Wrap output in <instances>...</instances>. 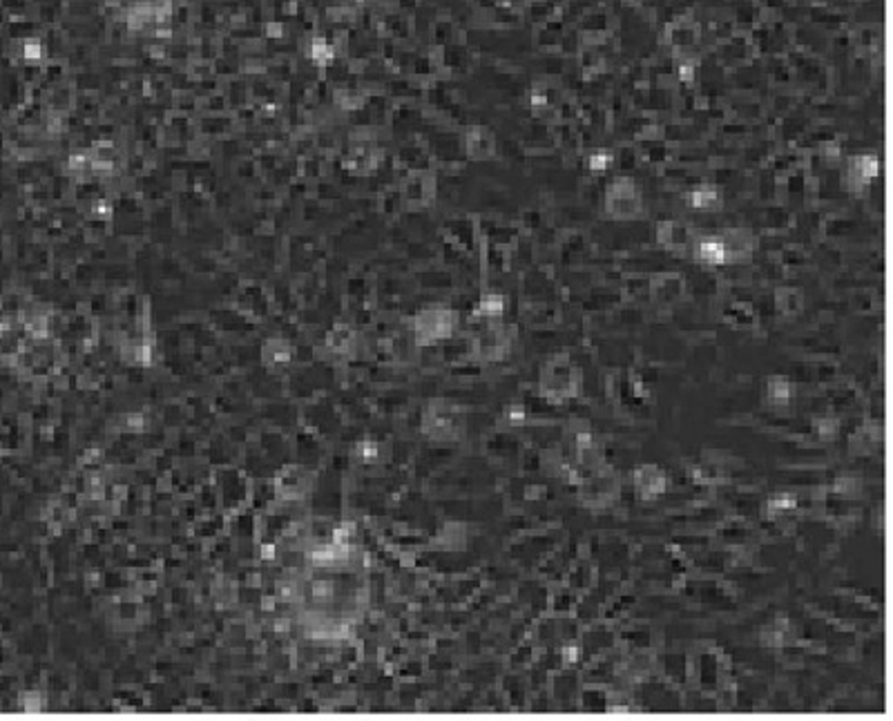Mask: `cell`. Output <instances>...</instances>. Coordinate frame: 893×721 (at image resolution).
Returning a JSON list of instances; mask_svg holds the SVG:
<instances>
[{
	"label": "cell",
	"instance_id": "e0dca14e",
	"mask_svg": "<svg viewBox=\"0 0 893 721\" xmlns=\"http://www.w3.org/2000/svg\"><path fill=\"white\" fill-rule=\"evenodd\" d=\"M690 206L699 212H719L724 206V193L715 184H699L690 190Z\"/></svg>",
	"mask_w": 893,
	"mask_h": 721
},
{
	"label": "cell",
	"instance_id": "5bb4252c",
	"mask_svg": "<svg viewBox=\"0 0 893 721\" xmlns=\"http://www.w3.org/2000/svg\"><path fill=\"white\" fill-rule=\"evenodd\" d=\"M795 398V387L786 375H768L764 382V402L771 409H786Z\"/></svg>",
	"mask_w": 893,
	"mask_h": 721
},
{
	"label": "cell",
	"instance_id": "7402d4cb",
	"mask_svg": "<svg viewBox=\"0 0 893 721\" xmlns=\"http://www.w3.org/2000/svg\"><path fill=\"white\" fill-rule=\"evenodd\" d=\"M840 427H842L840 420L833 418V416H824V418H819L818 423H815V433H818V438L822 440V442H833V440L840 435Z\"/></svg>",
	"mask_w": 893,
	"mask_h": 721
},
{
	"label": "cell",
	"instance_id": "44dd1931",
	"mask_svg": "<svg viewBox=\"0 0 893 721\" xmlns=\"http://www.w3.org/2000/svg\"><path fill=\"white\" fill-rule=\"evenodd\" d=\"M507 311V297L503 293H485L478 302V315L485 320H500Z\"/></svg>",
	"mask_w": 893,
	"mask_h": 721
},
{
	"label": "cell",
	"instance_id": "cb8c5ba5",
	"mask_svg": "<svg viewBox=\"0 0 893 721\" xmlns=\"http://www.w3.org/2000/svg\"><path fill=\"white\" fill-rule=\"evenodd\" d=\"M500 423L505 427H521V425L527 423V409L523 405H518V402H512L500 414Z\"/></svg>",
	"mask_w": 893,
	"mask_h": 721
},
{
	"label": "cell",
	"instance_id": "9a60e30c",
	"mask_svg": "<svg viewBox=\"0 0 893 721\" xmlns=\"http://www.w3.org/2000/svg\"><path fill=\"white\" fill-rule=\"evenodd\" d=\"M882 447V432L873 423H864L863 427L855 429V433L849 438V453L851 456H873L878 449Z\"/></svg>",
	"mask_w": 893,
	"mask_h": 721
},
{
	"label": "cell",
	"instance_id": "d6986e66",
	"mask_svg": "<svg viewBox=\"0 0 893 721\" xmlns=\"http://www.w3.org/2000/svg\"><path fill=\"white\" fill-rule=\"evenodd\" d=\"M797 507V496L791 492H780L773 494L767 502L762 505V516L764 519H782L788 511H793Z\"/></svg>",
	"mask_w": 893,
	"mask_h": 721
},
{
	"label": "cell",
	"instance_id": "d4e9b609",
	"mask_svg": "<svg viewBox=\"0 0 893 721\" xmlns=\"http://www.w3.org/2000/svg\"><path fill=\"white\" fill-rule=\"evenodd\" d=\"M860 489H863V483L855 476H840L836 480V485H833V492L845 498H855L860 494Z\"/></svg>",
	"mask_w": 893,
	"mask_h": 721
},
{
	"label": "cell",
	"instance_id": "603a6c76",
	"mask_svg": "<svg viewBox=\"0 0 893 721\" xmlns=\"http://www.w3.org/2000/svg\"><path fill=\"white\" fill-rule=\"evenodd\" d=\"M612 163H614V152H612V150L599 148V150H594V152H590V157H587L585 166H587V170H590V172H605V170H608V167H612Z\"/></svg>",
	"mask_w": 893,
	"mask_h": 721
},
{
	"label": "cell",
	"instance_id": "2e32d148",
	"mask_svg": "<svg viewBox=\"0 0 893 721\" xmlns=\"http://www.w3.org/2000/svg\"><path fill=\"white\" fill-rule=\"evenodd\" d=\"M653 668H655L653 655L644 650H637L630 652V655L623 659V664L619 665V673H621V677L628 679L630 683H639L650 677Z\"/></svg>",
	"mask_w": 893,
	"mask_h": 721
},
{
	"label": "cell",
	"instance_id": "7a4b0ae2",
	"mask_svg": "<svg viewBox=\"0 0 893 721\" xmlns=\"http://www.w3.org/2000/svg\"><path fill=\"white\" fill-rule=\"evenodd\" d=\"M539 393L552 405H565L583 393V371L569 353L552 356L539 371Z\"/></svg>",
	"mask_w": 893,
	"mask_h": 721
},
{
	"label": "cell",
	"instance_id": "52a82bcc",
	"mask_svg": "<svg viewBox=\"0 0 893 721\" xmlns=\"http://www.w3.org/2000/svg\"><path fill=\"white\" fill-rule=\"evenodd\" d=\"M458 315L451 308H431L416 317V338L420 344H434L454 335Z\"/></svg>",
	"mask_w": 893,
	"mask_h": 721
},
{
	"label": "cell",
	"instance_id": "277c9868",
	"mask_svg": "<svg viewBox=\"0 0 893 721\" xmlns=\"http://www.w3.org/2000/svg\"><path fill=\"white\" fill-rule=\"evenodd\" d=\"M603 210L614 221H635L646 215L644 193L632 176L619 175L610 179L605 185Z\"/></svg>",
	"mask_w": 893,
	"mask_h": 721
},
{
	"label": "cell",
	"instance_id": "ba28073f",
	"mask_svg": "<svg viewBox=\"0 0 893 721\" xmlns=\"http://www.w3.org/2000/svg\"><path fill=\"white\" fill-rule=\"evenodd\" d=\"M632 489H635L637 498L641 502H655L668 492L670 478L666 474V469L655 462H646V465H639L632 469Z\"/></svg>",
	"mask_w": 893,
	"mask_h": 721
},
{
	"label": "cell",
	"instance_id": "8fae6325",
	"mask_svg": "<svg viewBox=\"0 0 893 721\" xmlns=\"http://www.w3.org/2000/svg\"><path fill=\"white\" fill-rule=\"evenodd\" d=\"M878 172H880V161L876 154H858L846 166V188L854 194H864Z\"/></svg>",
	"mask_w": 893,
	"mask_h": 721
},
{
	"label": "cell",
	"instance_id": "ac0fdd59",
	"mask_svg": "<svg viewBox=\"0 0 893 721\" xmlns=\"http://www.w3.org/2000/svg\"><path fill=\"white\" fill-rule=\"evenodd\" d=\"M793 639H795V628L786 616H777L771 625L762 628L759 632V643L768 648H784L793 643Z\"/></svg>",
	"mask_w": 893,
	"mask_h": 721
},
{
	"label": "cell",
	"instance_id": "3957f363",
	"mask_svg": "<svg viewBox=\"0 0 893 721\" xmlns=\"http://www.w3.org/2000/svg\"><path fill=\"white\" fill-rule=\"evenodd\" d=\"M621 474L605 462L594 471H587L577 480V498L587 510H608L621 498Z\"/></svg>",
	"mask_w": 893,
	"mask_h": 721
},
{
	"label": "cell",
	"instance_id": "ffe728a7",
	"mask_svg": "<svg viewBox=\"0 0 893 721\" xmlns=\"http://www.w3.org/2000/svg\"><path fill=\"white\" fill-rule=\"evenodd\" d=\"M776 308L784 317H795L804 308V297L797 288L782 287L776 290Z\"/></svg>",
	"mask_w": 893,
	"mask_h": 721
},
{
	"label": "cell",
	"instance_id": "8992f818",
	"mask_svg": "<svg viewBox=\"0 0 893 721\" xmlns=\"http://www.w3.org/2000/svg\"><path fill=\"white\" fill-rule=\"evenodd\" d=\"M514 344V333L507 324L499 320H487V326L476 338V357L481 362H500L509 356Z\"/></svg>",
	"mask_w": 893,
	"mask_h": 721
},
{
	"label": "cell",
	"instance_id": "30bf717a",
	"mask_svg": "<svg viewBox=\"0 0 893 721\" xmlns=\"http://www.w3.org/2000/svg\"><path fill=\"white\" fill-rule=\"evenodd\" d=\"M686 295V279L681 273H659L650 279V302L657 308H672Z\"/></svg>",
	"mask_w": 893,
	"mask_h": 721
},
{
	"label": "cell",
	"instance_id": "6da1fadb",
	"mask_svg": "<svg viewBox=\"0 0 893 721\" xmlns=\"http://www.w3.org/2000/svg\"><path fill=\"white\" fill-rule=\"evenodd\" d=\"M758 251V239L750 230L728 228L713 235H695L690 253L704 266L744 264Z\"/></svg>",
	"mask_w": 893,
	"mask_h": 721
},
{
	"label": "cell",
	"instance_id": "484cf974",
	"mask_svg": "<svg viewBox=\"0 0 893 721\" xmlns=\"http://www.w3.org/2000/svg\"><path fill=\"white\" fill-rule=\"evenodd\" d=\"M560 659H563L565 665H572L581 659V646L578 643H568V646L560 648Z\"/></svg>",
	"mask_w": 893,
	"mask_h": 721
},
{
	"label": "cell",
	"instance_id": "9c48e42d",
	"mask_svg": "<svg viewBox=\"0 0 893 721\" xmlns=\"http://www.w3.org/2000/svg\"><path fill=\"white\" fill-rule=\"evenodd\" d=\"M572 447H574V465H577V474L578 471L587 474V471L599 469V467H603L605 462H608L605 460L603 444L596 440V435L587 427L574 432Z\"/></svg>",
	"mask_w": 893,
	"mask_h": 721
},
{
	"label": "cell",
	"instance_id": "4fadbf2b",
	"mask_svg": "<svg viewBox=\"0 0 893 721\" xmlns=\"http://www.w3.org/2000/svg\"><path fill=\"white\" fill-rule=\"evenodd\" d=\"M464 150L472 161H491L499 154V143H496L494 133L482 125H472L464 134Z\"/></svg>",
	"mask_w": 893,
	"mask_h": 721
},
{
	"label": "cell",
	"instance_id": "5b68a950",
	"mask_svg": "<svg viewBox=\"0 0 893 721\" xmlns=\"http://www.w3.org/2000/svg\"><path fill=\"white\" fill-rule=\"evenodd\" d=\"M422 433L438 442H458L467 433V416L454 402L434 400L422 416Z\"/></svg>",
	"mask_w": 893,
	"mask_h": 721
},
{
	"label": "cell",
	"instance_id": "7c38bea8",
	"mask_svg": "<svg viewBox=\"0 0 893 721\" xmlns=\"http://www.w3.org/2000/svg\"><path fill=\"white\" fill-rule=\"evenodd\" d=\"M657 242L659 246L670 253H690L695 242V230L679 219H666L657 224Z\"/></svg>",
	"mask_w": 893,
	"mask_h": 721
}]
</instances>
